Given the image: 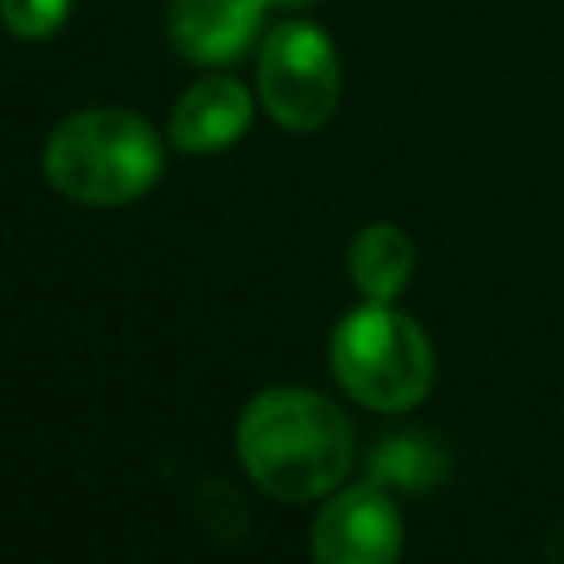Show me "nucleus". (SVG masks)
Instances as JSON below:
<instances>
[{
    "label": "nucleus",
    "instance_id": "423d86ee",
    "mask_svg": "<svg viewBox=\"0 0 564 564\" xmlns=\"http://www.w3.org/2000/svg\"><path fill=\"white\" fill-rule=\"evenodd\" d=\"M264 9V0H172L167 40L194 66H229L256 44Z\"/></svg>",
    "mask_w": 564,
    "mask_h": 564
},
{
    "label": "nucleus",
    "instance_id": "9d476101",
    "mask_svg": "<svg viewBox=\"0 0 564 564\" xmlns=\"http://www.w3.org/2000/svg\"><path fill=\"white\" fill-rule=\"evenodd\" d=\"M269 9H291V13H300V9H313L317 0H264Z\"/></svg>",
    "mask_w": 564,
    "mask_h": 564
},
{
    "label": "nucleus",
    "instance_id": "1a4fd4ad",
    "mask_svg": "<svg viewBox=\"0 0 564 564\" xmlns=\"http://www.w3.org/2000/svg\"><path fill=\"white\" fill-rule=\"evenodd\" d=\"M70 0H0V22L18 40H48L66 26Z\"/></svg>",
    "mask_w": 564,
    "mask_h": 564
},
{
    "label": "nucleus",
    "instance_id": "7ed1b4c3",
    "mask_svg": "<svg viewBox=\"0 0 564 564\" xmlns=\"http://www.w3.org/2000/svg\"><path fill=\"white\" fill-rule=\"evenodd\" d=\"M330 370H335L339 388L352 401H361L366 410L401 414L427 397L436 357L414 317L397 313L392 304L366 300L335 326Z\"/></svg>",
    "mask_w": 564,
    "mask_h": 564
},
{
    "label": "nucleus",
    "instance_id": "6e6552de",
    "mask_svg": "<svg viewBox=\"0 0 564 564\" xmlns=\"http://www.w3.org/2000/svg\"><path fill=\"white\" fill-rule=\"evenodd\" d=\"M348 273H352L357 291L366 300L392 304L405 291L410 273H414V242H410V234L388 225V220L366 225L352 238V247H348Z\"/></svg>",
    "mask_w": 564,
    "mask_h": 564
},
{
    "label": "nucleus",
    "instance_id": "20e7f679",
    "mask_svg": "<svg viewBox=\"0 0 564 564\" xmlns=\"http://www.w3.org/2000/svg\"><path fill=\"white\" fill-rule=\"evenodd\" d=\"M256 88L273 123L286 132H317L339 106V57L322 26L278 22L256 57Z\"/></svg>",
    "mask_w": 564,
    "mask_h": 564
},
{
    "label": "nucleus",
    "instance_id": "0eeeda50",
    "mask_svg": "<svg viewBox=\"0 0 564 564\" xmlns=\"http://www.w3.org/2000/svg\"><path fill=\"white\" fill-rule=\"evenodd\" d=\"M251 123V93L229 75H207L189 84L167 119V137L185 154H212L234 145Z\"/></svg>",
    "mask_w": 564,
    "mask_h": 564
},
{
    "label": "nucleus",
    "instance_id": "f03ea898",
    "mask_svg": "<svg viewBox=\"0 0 564 564\" xmlns=\"http://www.w3.org/2000/svg\"><path fill=\"white\" fill-rule=\"evenodd\" d=\"M163 141L150 119L119 106L66 115L44 141V176L57 194L84 207H123L154 189Z\"/></svg>",
    "mask_w": 564,
    "mask_h": 564
},
{
    "label": "nucleus",
    "instance_id": "f257e3e1",
    "mask_svg": "<svg viewBox=\"0 0 564 564\" xmlns=\"http://www.w3.org/2000/svg\"><path fill=\"white\" fill-rule=\"evenodd\" d=\"M234 445L247 476L286 502L335 494L352 467V427L344 410L308 388H269L251 397Z\"/></svg>",
    "mask_w": 564,
    "mask_h": 564
},
{
    "label": "nucleus",
    "instance_id": "39448f33",
    "mask_svg": "<svg viewBox=\"0 0 564 564\" xmlns=\"http://www.w3.org/2000/svg\"><path fill=\"white\" fill-rule=\"evenodd\" d=\"M313 564H397L401 511L379 485L335 489L308 533Z\"/></svg>",
    "mask_w": 564,
    "mask_h": 564
}]
</instances>
